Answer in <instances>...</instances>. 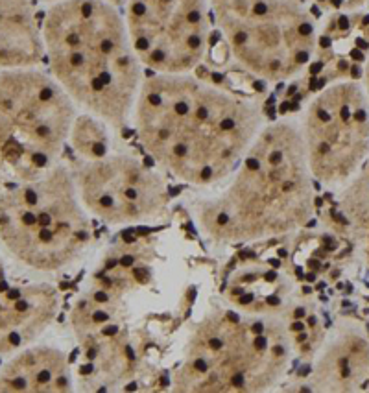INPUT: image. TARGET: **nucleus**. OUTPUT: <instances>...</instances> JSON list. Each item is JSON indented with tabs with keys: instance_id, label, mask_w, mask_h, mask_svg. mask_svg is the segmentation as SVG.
I'll use <instances>...</instances> for the list:
<instances>
[{
	"instance_id": "nucleus-9",
	"label": "nucleus",
	"mask_w": 369,
	"mask_h": 393,
	"mask_svg": "<svg viewBox=\"0 0 369 393\" xmlns=\"http://www.w3.org/2000/svg\"><path fill=\"white\" fill-rule=\"evenodd\" d=\"M310 174L336 185L353 177L369 153V98L355 81L325 87L297 122Z\"/></svg>"
},
{
	"instance_id": "nucleus-6",
	"label": "nucleus",
	"mask_w": 369,
	"mask_h": 393,
	"mask_svg": "<svg viewBox=\"0 0 369 393\" xmlns=\"http://www.w3.org/2000/svg\"><path fill=\"white\" fill-rule=\"evenodd\" d=\"M78 115L48 72L0 70V192L57 164Z\"/></svg>"
},
{
	"instance_id": "nucleus-10",
	"label": "nucleus",
	"mask_w": 369,
	"mask_h": 393,
	"mask_svg": "<svg viewBox=\"0 0 369 393\" xmlns=\"http://www.w3.org/2000/svg\"><path fill=\"white\" fill-rule=\"evenodd\" d=\"M124 22L139 61L153 74L194 72L207 55L205 0H131Z\"/></svg>"
},
{
	"instance_id": "nucleus-13",
	"label": "nucleus",
	"mask_w": 369,
	"mask_h": 393,
	"mask_svg": "<svg viewBox=\"0 0 369 393\" xmlns=\"http://www.w3.org/2000/svg\"><path fill=\"white\" fill-rule=\"evenodd\" d=\"M43 55V30L30 2L0 0V70L33 68Z\"/></svg>"
},
{
	"instance_id": "nucleus-5",
	"label": "nucleus",
	"mask_w": 369,
	"mask_h": 393,
	"mask_svg": "<svg viewBox=\"0 0 369 393\" xmlns=\"http://www.w3.org/2000/svg\"><path fill=\"white\" fill-rule=\"evenodd\" d=\"M91 242V214L81 203L70 164L0 192V244L26 268L59 271Z\"/></svg>"
},
{
	"instance_id": "nucleus-11",
	"label": "nucleus",
	"mask_w": 369,
	"mask_h": 393,
	"mask_svg": "<svg viewBox=\"0 0 369 393\" xmlns=\"http://www.w3.org/2000/svg\"><path fill=\"white\" fill-rule=\"evenodd\" d=\"M57 292L48 282L11 275L0 257V355H13L33 343L54 321Z\"/></svg>"
},
{
	"instance_id": "nucleus-3",
	"label": "nucleus",
	"mask_w": 369,
	"mask_h": 393,
	"mask_svg": "<svg viewBox=\"0 0 369 393\" xmlns=\"http://www.w3.org/2000/svg\"><path fill=\"white\" fill-rule=\"evenodd\" d=\"M50 76L74 105L120 133L142 87L124 18L103 0H61L43 24Z\"/></svg>"
},
{
	"instance_id": "nucleus-8",
	"label": "nucleus",
	"mask_w": 369,
	"mask_h": 393,
	"mask_svg": "<svg viewBox=\"0 0 369 393\" xmlns=\"http://www.w3.org/2000/svg\"><path fill=\"white\" fill-rule=\"evenodd\" d=\"M214 18L234 61L264 81L297 76L316 48V28L294 0H214Z\"/></svg>"
},
{
	"instance_id": "nucleus-7",
	"label": "nucleus",
	"mask_w": 369,
	"mask_h": 393,
	"mask_svg": "<svg viewBox=\"0 0 369 393\" xmlns=\"http://www.w3.org/2000/svg\"><path fill=\"white\" fill-rule=\"evenodd\" d=\"M113 129L102 120L79 113L70 144L78 159L70 170L87 212L113 225L150 223L168 210L164 176L137 153L109 148ZM115 133V131H113Z\"/></svg>"
},
{
	"instance_id": "nucleus-2",
	"label": "nucleus",
	"mask_w": 369,
	"mask_h": 393,
	"mask_svg": "<svg viewBox=\"0 0 369 393\" xmlns=\"http://www.w3.org/2000/svg\"><path fill=\"white\" fill-rule=\"evenodd\" d=\"M225 181L196 203L197 227L212 242H255L303 227L314 209V177L299 124H264Z\"/></svg>"
},
{
	"instance_id": "nucleus-4",
	"label": "nucleus",
	"mask_w": 369,
	"mask_h": 393,
	"mask_svg": "<svg viewBox=\"0 0 369 393\" xmlns=\"http://www.w3.org/2000/svg\"><path fill=\"white\" fill-rule=\"evenodd\" d=\"M288 321L268 310L221 308L188 336L176 391L249 393L275 386L290 364Z\"/></svg>"
},
{
	"instance_id": "nucleus-12",
	"label": "nucleus",
	"mask_w": 369,
	"mask_h": 393,
	"mask_svg": "<svg viewBox=\"0 0 369 393\" xmlns=\"http://www.w3.org/2000/svg\"><path fill=\"white\" fill-rule=\"evenodd\" d=\"M72 391L67 355L50 345H26L0 369V393Z\"/></svg>"
},
{
	"instance_id": "nucleus-1",
	"label": "nucleus",
	"mask_w": 369,
	"mask_h": 393,
	"mask_svg": "<svg viewBox=\"0 0 369 393\" xmlns=\"http://www.w3.org/2000/svg\"><path fill=\"white\" fill-rule=\"evenodd\" d=\"M131 122L161 170L205 188L231 176L264 116L257 102L186 72L144 78Z\"/></svg>"
},
{
	"instance_id": "nucleus-14",
	"label": "nucleus",
	"mask_w": 369,
	"mask_h": 393,
	"mask_svg": "<svg viewBox=\"0 0 369 393\" xmlns=\"http://www.w3.org/2000/svg\"><path fill=\"white\" fill-rule=\"evenodd\" d=\"M342 207L351 218L369 223V153L353 174L342 199Z\"/></svg>"
}]
</instances>
